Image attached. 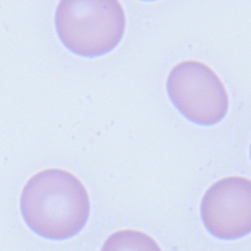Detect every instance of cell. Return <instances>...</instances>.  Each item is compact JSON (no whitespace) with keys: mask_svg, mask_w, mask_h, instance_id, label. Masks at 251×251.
Returning a JSON list of instances; mask_svg holds the SVG:
<instances>
[{"mask_svg":"<svg viewBox=\"0 0 251 251\" xmlns=\"http://www.w3.org/2000/svg\"><path fill=\"white\" fill-rule=\"evenodd\" d=\"M202 222L213 236L223 240L251 232V180L227 176L213 183L200 206Z\"/></svg>","mask_w":251,"mask_h":251,"instance_id":"cell-4","label":"cell"},{"mask_svg":"<svg viewBox=\"0 0 251 251\" xmlns=\"http://www.w3.org/2000/svg\"><path fill=\"white\" fill-rule=\"evenodd\" d=\"M250 157H251V146H250Z\"/></svg>","mask_w":251,"mask_h":251,"instance_id":"cell-6","label":"cell"},{"mask_svg":"<svg viewBox=\"0 0 251 251\" xmlns=\"http://www.w3.org/2000/svg\"><path fill=\"white\" fill-rule=\"evenodd\" d=\"M100 251H162L148 234L134 229H123L112 233Z\"/></svg>","mask_w":251,"mask_h":251,"instance_id":"cell-5","label":"cell"},{"mask_svg":"<svg viewBox=\"0 0 251 251\" xmlns=\"http://www.w3.org/2000/svg\"><path fill=\"white\" fill-rule=\"evenodd\" d=\"M20 208L25 223L36 235L67 240L86 225L90 202L84 185L75 176L61 169H47L27 180Z\"/></svg>","mask_w":251,"mask_h":251,"instance_id":"cell-1","label":"cell"},{"mask_svg":"<svg viewBox=\"0 0 251 251\" xmlns=\"http://www.w3.org/2000/svg\"><path fill=\"white\" fill-rule=\"evenodd\" d=\"M167 91L179 113L197 125H216L228 110V96L222 80L198 61L176 65L169 74Z\"/></svg>","mask_w":251,"mask_h":251,"instance_id":"cell-3","label":"cell"},{"mask_svg":"<svg viewBox=\"0 0 251 251\" xmlns=\"http://www.w3.org/2000/svg\"><path fill=\"white\" fill-rule=\"evenodd\" d=\"M55 26L72 52L96 57L112 51L121 41L126 17L117 0H63L55 12Z\"/></svg>","mask_w":251,"mask_h":251,"instance_id":"cell-2","label":"cell"}]
</instances>
